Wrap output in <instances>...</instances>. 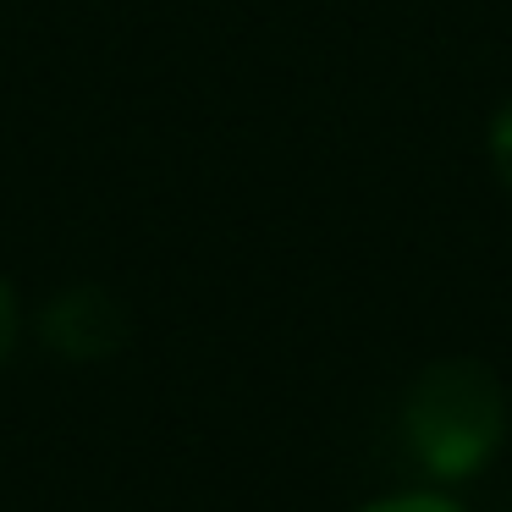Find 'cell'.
I'll list each match as a JSON object with an SVG mask.
<instances>
[{"instance_id":"1","label":"cell","mask_w":512,"mask_h":512,"mask_svg":"<svg viewBox=\"0 0 512 512\" xmlns=\"http://www.w3.org/2000/svg\"><path fill=\"white\" fill-rule=\"evenodd\" d=\"M507 386L485 358H435L413 375L402 397V441L408 457L441 485L479 474L507 441Z\"/></svg>"},{"instance_id":"2","label":"cell","mask_w":512,"mask_h":512,"mask_svg":"<svg viewBox=\"0 0 512 512\" xmlns=\"http://www.w3.org/2000/svg\"><path fill=\"white\" fill-rule=\"evenodd\" d=\"M39 336L56 358L67 364H105L127 347L133 320H127V303L116 298L100 281H78V287H61L56 298L39 314Z\"/></svg>"},{"instance_id":"3","label":"cell","mask_w":512,"mask_h":512,"mask_svg":"<svg viewBox=\"0 0 512 512\" xmlns=\"http://www.w3.org/2000/svg\"><path fill=\"white\" fill-rule=\"evenodd\" d=\"M490 166H496L501 188L512 193V100H501V111L490 116Z\"/></svg>"},{"instance_id":"4","label":"cell","mask_w":512,"mask_h":512,"mask_svg":"<svg viewBox=\"0 0 512 512\" xmlns=\"http://www.w3.org/2000/svg\"><path fill=\"white\" fill-rule=\"evenodd\" d=\"M17 336H23V303H17V287L0 276V369L17 353Z\"/></svg>"},{"instance_id":"5","label":"cell","mask_w":512,"mask_h":512,"mask_svg":"<svg viewBox=\"0 0 512 512\" xmlns=\"http://www.w3.org/2000/svg\"><path fill=\"white\" fill-rule=\"evenodd\" d=\"M364 512H463L457 501L435 496V490H408V496H386V501H369Z\"/></svg>"}]
</instances>
